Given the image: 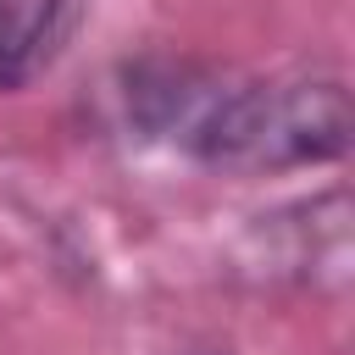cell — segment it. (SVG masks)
<instances>
[{
    "mask_svg": "<svg viewBox=\"0 0 355 355\" xmlns=\"http://www.w3.org/2000/svg\"><path fill=\"white\" fill-rule=\"evenodd\" d=\"M83 0H0V94L28 89L50 72L78 33Z\"/></svg>",
    "mask_w": 355,
    "mask_h": 355,
    "instance_id": "obj_2",
    "label": "cell"
},
{
    "mask_svg": "<svg viewBox=\"0 0 355 355\" xmlns=\"http://www.w3.org/2000/svg\"><path fill=\"white\" fill-rule=\"evenodd\" d=\"M122 116L139 139L239 178L327 166L349 150V89L333 72L244 78L189 55H144L122 67Z\"/></svg>",
    "mask_w": 355,
    "mask_h": 355,
    "instance_id": "obj_1",
    "label": "cell"
},
{
    "mask_svg": "<svg viewBox=\"0 0 355 355\" xmlns=\"http://www.w3.org/2000/svg\"><path fill=\"white\" fill-rule=\"evenodd\" d=\"M200 355H222V349H200Z\"/></svg>",
    "mask_w": 355,
    "mask_h": 355,
    "instance_id": "obj_3",
    "label": "cell"
}]
</instances>
